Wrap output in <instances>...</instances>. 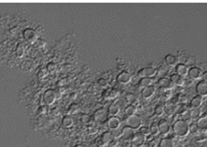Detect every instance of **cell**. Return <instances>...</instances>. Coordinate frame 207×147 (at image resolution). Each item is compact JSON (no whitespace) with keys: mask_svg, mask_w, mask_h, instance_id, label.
Segmentation results:
<instances>
[{"mask_svg":"<svg viewBox=\"0 0 207 147\" xmlns=\"http://www.w3.org/2000/svg\"><path fill=\"white\" fill-rule=\"evenodd\" d=\"M135 112H136V109H135V107L132 106V105H130V106H128V107H126V109H125V114H127V116H131V115H134V114H135Z\"/></svg>","mask_w":207,"mask_h":147,"instance_id":"d4e9b609","label":"cell"},{"mask_svg":"<svg viewBox=\"0 0 207 147\" xmlns=\"http://www.w3.org/2000/svg\"><path fill=\"white\" fill-rule=\"evenodd\" d=\"M202 78H203V81L206 82H207V71L206 72H204L203 74H202Z\"/></svg>","mask_w":207,"mask_h":147,"instance_id":"d590c367","label":"cell"},{"mask_svg":"<svg viewBox=\"0 0 207 147\" xmlns=\"http://www.w3.org/2000/svg\"><path fill=\"white\" fill-rule=\"evenodd\" d=\"M74 124V120L70 116H66L62 120V125L65 128H70Z\"/></svg>","mask_w":207,"mask_h":147,"instance_id":"7402d4cb","label":"cell"},{"mask_svg":"<svg viewBox=\"0 0 207 147\" xmlns=\"http://www.w3.org/2000/svg\"><path fill=\"white\" fill-rule=\"evenodd\" d=\"M94 120H96L97 122L98 123H104L108 120V114L107 112L106 111V109L104 108H101L98 109L95 112L94 114Z\"/></svg>","mask_w":207,"mask_h":147,"instance_id":"3957f363","label":"cell"},{"mask_svg":"<svg viewBox=\"0 0 207 147\" xmlns=\"http://www.w3.org/2000/svg\"><path fill=\"white\" fill-rule=\"evenodd\" d=\"M200 114V111L197 109V108H194L193 112H191V117L192 118H197V117H198V115Z\"/></svg>","mask_w":207,"mask_h":147,"instance_id":"f546056e","label":"cell"},{"mask_svg":"<svg viewBox=\"0 0 207 147\" xmlns=\"http://www.w3.org/2000/svg\"><path fill=\"white\" fill-rule=\"evenodd\" d=\"M202 103H203V97H201L199 95H197L191 99L190 106L193 108H198L202 105Z\"/></svg>","mask_w":207,"mask_h":147,"instance_id":"d6986e66","label":"cell"},{"mask_svg":"<svg viewBox=\"0 0 207 147\" xmlns=\"http://www.w3.org/2000/svg\"><path fill=\"white\" fill-rule=\"evenodd\" d=\"M190 119H192V117H191V113H190V112H185V113L183 114V120L188 121V120H189Z\"/></svg>","mask_w":207,"mask_h":147,"instance_id":"f1b7e54d","label":"cell"},{"mask_svg":"<svg viewBox=\"0 0 207 147\" xmlns=\"http://www.w3.org/2000/svg\"><path fill=\"white\" fill-rule=\"evenodd\" d=\"M149 145H150V147H155L158 145V142L157 141H151V142H150V144H149Z\"/></svg>","mask_w":207,"mask_h":147,"instance_id":"e575fe53","label":"cell"},{"mask_svg":"<svg viewBox=\"0 0 207 147\" xmlns=\"http://www.w3.org/2000/svg\"><path fill=\"white\" fill-rule=\"evenodd\" d=\"M155 91H156V88L151 85V86H149V87L143 89L142 91H141V94H142V97L143 99H150V98H151L153 96Z\"/></svg>","mask_w":207,"mask_h":147,"instance_id":"8fae6325","label":"cell"},{"mask_svg":"<svg viewBox=\"0 0 207 147\" xmlns=\"http://www.w3.org/2000/svg\"><path fill=\"white\" fill-rule=\"evenodd\" d=\"M126 99L127 101L129 103V104H131V105H133L135 104L136 101H137V98H136V96L133 93H128L126 96Z\"/></svg>","mask_w":207,"mask_h":147,"instance_id":"484cf974","label":"cell"},{"mask_svg":"<svg viewBox=\"0 0 207 147\" xmlns=\"http://www.w3.org/2000/svg\"><path fill=\"white\" fill-rule=\"evenodd\" d=\"M139 133H141L142 135H143L144 136H149L151 134V129L149 127H145V126H142V127L139 128Z\"/></svg>","mask_w":207,"mask_h":147,"instance_id":"83f0119b","label":"cell"},{"mask_svg":"<svg viewBox=\"0 0 207 147\" xmlns=\"http://www.w3.org/2000/svg\"><path fill=\"white\" fill-rule=\"evenodd\" d=\"M158 84L161 88H163L164 90H170V89L174 87V83L171 82L170 78H167V77L160 78L159 80L158 81Z\"/></svg>","mask_w":207,"mask_h":147,"instance_id":"9c48e42d","label":"cell"},{"mask_svg":"<svg viewBox=\"0 0 207 147\" xmlns=\"http://www.w3.org/2000/svg\"><path fill=\"white\" fill-rule=\"evenodd\" d=\"M196 91L197 95L201 97H205L207 96V82L205 81H200L197 86H196Z\"/></svg>","mask_w":207,"mask_h":147,"instance_id":"8992f818","label":"cell"},{"mask_svg":"<svg viewBox=\"0 0 207 147\" xmlns=\"http://www.w3.org/2000/svg\"><path fill=\"white\" fill-rule=\"evenodd\" d=\"M170 80L174 83V85H177V86H182L184 84V82H185L184 78L181 75L176 73L173 74L170 76Z\"/></svg>","mask_w":207,"mask_h":147,"instance_id":"4fadbf2b","label":"cell"},{"mask_svg":"<svg viewBox=\"0 0 207 147\" xmlns=\"http://www.w3.org/2000/svg\"><path fill=\"white\" fill-rule=\"evenodd\" d=\"M152 84V80L151 78H147V77H143L142 78L139 82V85L141 88L144 89V88L149 87V86H151Z\"/></svg>","mask_w":207,"mask_h":147,"instance_id":"44dd1931","label":"cell"},{"mask_svg":"<svg viewBox=\"0 0 207 147\" xmlns=\"http://www.w3.org/2000/svg\"><path fill=\"white\" fill-rule=\"evenodd\" d=\"M197 126L199 130L207 131V116H203L197 121Z\"/></svg>","mask_w":207,"mask_h":147,"instance_id":"2e32d148","label":"cell"},{"mask_svg":"<svg viewBox=\"0 0 207 147\" xmlns=\"http://www.w3.org/2000/svg\"><path fill=\"white\" fill-rule=\"evenodd\" d=\"M188 76L191 78V79H194V80H197V79H199L202 77V74H203V71L202 69L199 68L197 67H191L189 70H188Z\"/></svg>","mask_w":207,"mask_h":147,"instance_id":"ba28073f","label":"cell"},{"mask_svg":"<svg viewBox=\"0 0 207 147\" xmlns=\"http://www.w3.org/2000/svg\"><path fill=\"white\" fill-rule=\"evenodd\" d=\"M114 134L112 133V132H105V133L102 135V136H101V140L103 143H105V144H109V143H111L112 141L114 140Z\"/></svg>","mask_w":207,"mask_h":147,"instance_id":"ffe728a7","label":"cell"},{"mask_svg":"<svg viewBox=\"0 0 207 147\" xmlns=\"http://www.w3.org/2000/svg\"><path fill=\"white\" fill-rule=\"evenodd\" d=\"M98 83H99V85L103 86V87H105V86L107 84V82L106 81V79L101 78V79H99V81H98Z\"/></svg>","mask_w":207,"mask_h":147,"instance_id":"836d02e7","label":"cell"},{"mask_svg":"<svg viewBox=\"0 0 207 147\" xmlns=\"http://www.w3.org/2000/svg\"><path fill=\"white\" fill-rule=\"evenodd\" d=\"M81 121L83 122V123H88L89 120H90V117L87 115V114H84V115H82L81 117Z\"/></svg>","mask_w":207,"mask_h":147,"instance_id":"4dcf8cb0","label":"cell"},{"mask_svg":"<svg viewBox=\"0 0 207 147\" xmlns=\"http://www.w3.org/2000/svg\"><path fill=\"white\" fill-rule=\"evenodd\" d=\"M132 141H133V143L135 145L140 146V145H144V143H145V136H144L143 135H142V134L138 132V133L135 134V136H134Z\"/></svg>","mask_w":207,"mask_h":147,"instance_id":"9a60e30c","label":"cell"},{"mask_svg":"<svg viewBox=\"0 0 207 147\" xmlns=\"http://www.w3.org/2000/svg\"><path fill=\"white\" fill-rule=\"evenodd\" d=\"M118 96V91L116 90H112L111 91H110V93H109V97L110 98H115V97H117Z\"/></svg>","mask_w":207,"mask_h":147,"instance_id":"d6a6232c","label":"cell"},{"mask_svg":"<svg viewBox=\"0 0 207 147\" xmlns=\"http://www.w3.org/2000/svg\"><path fill=\"white\" fill-rule=\"evenodd\" d=\"M175 71H176V74H180V75H181L183 77V76L187 75L188 74V67L185 64H183V63H180L179 64L178 63L176 65V67H175Z\"/></svg>","mask_w":207,"mask_h":147,"instance_id":"5bb4252c","label":"cell"},{"mask_svg":"<svg viewBox=\"0 0 207 147\" xmlns=\"http://www.w3.org/2000/svg\"><path fill=\"white\" fill-rule=\"evenodd\" d=\"M159 147H174V143L172 138L170 137H165L162 138L159 143Z\"/></svg>","mask_w":207,"mask_h":147,"instance_id":"ac0fdd59","label":"cell"},{"mask_svg":"<svg viewBox=\"0 0 207 147\" xmlns=\"http://www.w3.org/2000/svg\"><path fill=\"white\" fill-rule=\"evenodd\" d=\"M135 130L129 127H125L121 131V136L124 140H132L135 136Z\"/></svg>","mask_w":207,"mask_h":147,"instance_id":"52a82bcc","label":"cell"},{"mask_svg":"<svg viewBox=\"0 0 207 147\" xmlns=\"http://www.w3.org/2000/svg\"><path fill=\"white\" fill-rule=\"evenodd\" d=\"M120 120L116 116H112L107 120V126L112 129H117L120 127Z\"/></svg>","mask_w":207,"mask_h":147,"instance_id":"7c38bea8","label":"cell"},{"mask_svg":"<svg viewBox=\"0 0 207 147\" xmlns=\"http://www.w3.org/2000/svg\"><path fill=\"white\" fill-rule=\"evenodd\" d=\"M155 114L158 115V116H161L162 114L165 113V107L163 105H157L156 107H155Z\"/></svg>","mask_w":207,"mask_h":147,"instance_id":"cb8c5ba5","label":"cell"},{"mask_svg":"<svg viewBox=\"0 0 207 147\" xmlns=\"http://www.w3.org/2000/svg\"><path fill=\"white\" fill-rule=\"evenodd\" d=\"M117 80L119 81L120 83H122V84L128 83L131 81V74L128 73L127 71H122V72H120L118 74Z\"/></svg>","mask_w":207,"mask_h":147,"instance_id":"30bf717a","label":"cell"},{"mask_svg":"<svg viewBox=\"0 0 207 147\" xmlns=\"http://www.w3.org/2000/svg\"><path fill=\"white\" fill-rule=\"evenodd\" d=\"M75 147H87L86 145H77Z\"/></svg>","mask_w":207,"mask_h":147,"instance_id":"8d00e7d4","label":"cell"},{"mask_svg":"<svg viewBox=\"0 0 207 147\" xmlns=\"http://www.w3.org/2000/svg\"><path fill=\"white\" fill-rule=\"evenodd\" d=\"M165 61L168 66H176L178 64V59L172 54H167L165 57Z\"/></svg>","mask_w":207,"mask_h":147,"instance_id":"e0dca14e","label":"cell"},{"mask_svg":"<svg viewBox=\"0 0 207 147\" xmlns=\"http://www.w3.org/2000/svg\"><path fill=\"white\" fill-rule=\"evenodd\" d=\"M126 124L127 127L135 129H139L142 125H143V120L139 115L137 114H134L131 116H128L126 120Z\"/></svg>","mask_w":207,"mask_h":147,"instance_id":"7a4b0ae2","label":"cell"},{"mask_svg":"<svg viewBox=\"0 0 207 147\" xmlns=\"http://www.w3.org/2000/svg\"><path fill=\"white\" fill-rule=\"evenodd\" d=\"M173 130L176 136H178L180 137H184L189 133V125L185 120H178L174 123Z\"/></svg>","mask_w":207,"mask_h":147,"instance_id":"6da1fadb","label":"cell"},{"mask_svg":"<svg viewBox=\"0 0 207 147\" xmlns=\"http://www.w3.org/2000/svg\"><path fill=\"white\" fill-rule=\"evenodd\" d=\"M108 113L111 114L112 116H116L117 114L120 113V107L116 104L112 105L108 109Z\"/></svg>","mask_w":207,"mask_h":147,"instance_id":"603a6c76","label":"cell"},{"mask_svg":"<svg viewBox=\"0 0 207 147\" xmlns=\"http://www.w3.org/2000/svg\"><path fill=\"white\" fill-rule=\"evenodd\" d=\"M139 147H148V145H145V144H144V145H140Z\"/></svg>","mask_w":207,"mask_h":147,"instance_id":"74e56055","label":"cell"},{"mask_svg":"<svg viewBox=\"0 0 207 147\" xmlns=\"http://www.w3.org/2000/svg\"><path fill=\"white\" fill-rule=\"evenodd\" d=\"M157 73V70L154 68V67H144V68H142L138 71V75L143 78V77H147V78H151L154 76Z\"/></svg>","mask_w":207,"mask_h":147,"instance_id":"277c9868","label":"cell"},{"mask_svg":"<svg viewBox=\"0 0 207 147\" xmlns=\"http://www.w3.org/2000/svg\"><path fill=\"white\" fill-rule=\"evenodd\" d=\"M189 131H191L192 133H197V131H199V129H198V128L197 126V124L196 125H192V126H190L189 127Z\"/></svg>","mask_w":207,"mask_h":147,"instance_id":"1f68e13d","label":"cell"},{"mask_svg":"<svg viewBox=\"0 0 207 147\" xmlns=\"http://www.w3.org/2000/svg\"><path fill=\"white\" fill-rule=\"evenodd\" d=\"M150 129H151V134H152L154 136H156V135H158V134L159 133V126H158V123H156V122H153V123L151 125Z\"/></svg>","mask_w":207,"mask_h":147,"instance_id":"4316f807","label":"cell"},{"mask_svg":"<svg viewBox=\"0 0 207 147\" xmlns=\"http://www.w3.org/2000/svg\"><path fill=\"white\" fill-rule=\"evenodd\" d=\"M158 126H159V132L161 135L167 136V134L170 132V130H171V126H170V124H169V122L167 120H159V122L158 123Z\"/></svg>","mask_w":207,"mask_h":147,"instance_id":"5b68a950","label":"cell"}]
</instances>
